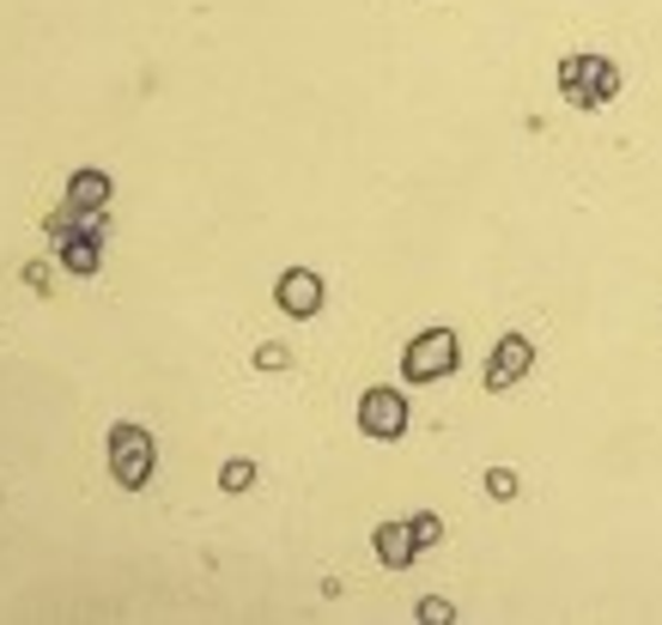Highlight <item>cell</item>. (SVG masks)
Masks as SVG:
<instances>
[{
  "instance_id": "cell-1",
  "label": "cell",
  "mask_w": 662,
  "mask_h": 625,
  "mask_svg": "<svg viewBox=\"0 0 662 625\" xmlns=\"http://www.w3.org/2000/svg\"><path fill=\"white\" fill-rule=\"evenodd\" d=\"M626 85L620 80V68L608 56H565L560 61V91H565V103H578V110H608L614 103V91Z\"/></svg>"
},
{
  "instance_id": "cell-2",
  "label": "cell",
  "mask_w": 662,
  "mask_h": 625,
  "mask_svg": "<svg viewBox=\"0 0 662 625\" xmlns=\"http://www.w3.org/2000/svg\"><path fill=\"white\" fill-rule=\"evenodd\" d=\"M152 467H159V444H152L147 425H110V474L122 492H147Z\"/></svg>"
},
{
  "instance_id": "cell-3",
  "label": "cell",
  "mask_w": 662,
  "mask_h": 625,
  "mask_svg": "<svg viewBox=\"0 0 662 625\" xmlns=\"http://www.w3.org/2000/svg\"><path fill=\"white\" fill-rule=\"evenodd\" d=\"M462 364V346L450 329H420L408 341V353H401V376L408 383H444V376H457Z\"/></svg>"
},
{
  "instance_id": "cell-4",
  "label": "cell",
  "mask_w": 662,
  "mask_h": 625,
  "mask_svg": "<svg viewBox=\"0 0 662 625\" xmlns=\"http://www.w3.org/2000/svg\"><path fill=\"white\" fill-rule=\"evenodd\" d=\"M359 432L371 437V444H401V432H408V395L401 389H365L359 395Z\"/></svg>"
},
{
  "instance_id": "cell-5",
  "label": "cell",
  "mask_w": 662,
  "mask_h": 625,
  "mask_svg": "<svg viewBox=\"0 0 662 625\" xmlns=\"http://www.w3.org/2000/svg\"><path fill=\"white\" fill-rule=\"evenodd\" d=\"M274 304L285 310V316L310 322V316H322V304H329V285H322L317 268H285L274 280Z\"/></svg>"
},
{
  "instance_id": "cell-6",
  "label": "cell",
  "mask_w": 662,
  "mask_h": 625,
  "mask_svg": "<svg viewBox=\"0 0 662 625\" xmlns=\"http://www.w3.org/2000/svg\"><path fill=\"white\" fill-rule=\"evenodd\" d=\"M529 371H535V346H529V334H504V341L492 346L487 389H492V395H504V389H511V383H523Z\"/></svg>"
},
{
  "instance_id": "cell-7",
  "label": "cell",
  "mask_w": 662,
  "mask_h": 625,
  "mask_svg": "<svg viewBox=\"0 0 662 625\" xmlns=\"http://www.w3.org/2000/svg\"><path fill=\"white\" fill-rule=\"evenodd\" d=\"M371 546H378L383 571H408L413 558H420V541H413V528H408V523H378Z\"/></svg>"
},
{
  "instance_id": "cell-8",
  "label": "cell",
  "mask_w": 662,
  "mask_h": 625,
  "mask_svg": "<svg viewBox=\"0 0 662 625\" xmlns=\"http://www.w3.org/2000/svg\"><path fill=\"white\" fill-rule=\"evenodd\" d=\"M56 243H61V268L80 273V280L103 268V238L98 231H68V238H56Z\"/></svg>"
},
{
  "instance_id": "cell-9",
  "label": "cell",
  "mask_w": 662,
  "mask_h": 625,
  "mask_svg": "<svg viewBox=\"0 0 662 625\" xmlns=\"http://www.w3.org/2000/svg\"><path fill=\"white\" fill-rule=\"evenodd\" d=\"M68 201L73 206H110V177L103 171H73L68 177Z\"/></svg>"
},
{
  "instance_id": "cell-10",
  "label": "cell",
  "mask_w": 662,
  "mask_h": 625,
  "mask_svg": "<svg viewBox=\"0 0 662 625\" xmlns=\"http://www.w3.org/2000/svg\"><path fill=\"white\" fill-rule=\"evenodd\" d=\"M250 486H255V462H243V455H238V462L219 467V492H250Z\"/></svg>"
},
{
  "instance_id": "cell-11",
  "label": "cell",
  "mask_w": 662,
  "mask_h": 625,
  "mask_svg": "<svg viewBox=\"0 0 662 625\" xmlns=\"http://www.w3.org/2000/svg\"><path fill=\"white\" fill-rule=\"evenodd\" d=\"M408 528H413V541H420V553H425V546H438V541H444V516H432V511L408 516Z\"/></svg>"
},
{
  "instance_id": "cell-12",
  "label": "cell",
  "mask_w": 662,
  "mask_h": 625,
  "mask_svg": "<svg viewBox=\"0 0 662 625\" xmlns=\"http://www.w3.org/2000/svg\"><path fill=\"white\" fill-rule=\"evenodd\" d=\"M487 498H499V504L516 498V474H511V467H487Z\"/></svg>"
},
{
  "instance_id": "cell-13",
  "label": "cell",
  "mask_w": 662,
  "mask_h": 625,
  "mask_svg": "<svg viewBox=\"0 0 662 625\" xmlns=\"http://www.w3.org/2000/svg\"><path fill=\"white\" fill-rule=\"evenodd\" d=\"M285 364H292V346H280V341L255 346V371H285Z\"/></svg>"
},
{
  "instance_id": "cell-14",
  "label": "cell",
  "mask_w": 662,
  "mask_h": 625,
  "mask_svg": "<svg viewBox=\"0 0 662 625\" xmlns=\"http://www.w3.org/2000/svg\"><path fill=\"white\" fill-rule=\"evenodd\" d=\"M450 619H457V607H450V602H438V595H425V602H420V625H450Z\"/></svg>"
}]
</instances>
